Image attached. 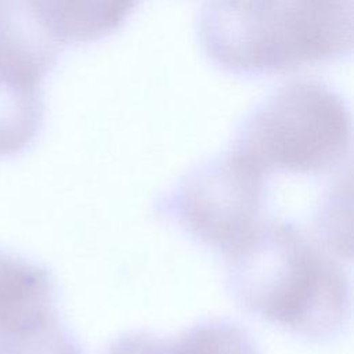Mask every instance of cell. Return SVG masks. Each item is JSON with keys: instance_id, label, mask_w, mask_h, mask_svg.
Wrapping results in <instances>:
<instances>
[{"instance_id": "6da1fadb", "label": "cell", "mask_w": 354, "mask_h": 354, "mask_svg": "<svg viewBox=\"0 0 354 354\" xmlns=\"http://www.w3.org/2000/svg\"><path fill=\"white\" fill-rule=\"evenodd\" d=\"M227 259V286L253 317L313 342L342 333L351 315L343 260L289 220H263Z\"/></svg>"}, {"instance_id": "7a4b0ae2", "label": "cell", "mask_w": 354, "mask_h": 354, "mask_svg": "<svg viewBox=\"0 0 354 354\" xmlns=\"http://www.w3.org/2000/svg\"><path fill=\"white\" fill-rule=\"evenodd\" d=\"M196 33L227 73L282 75L351 54L353 0H206Z\"/></svg>"}, {"instance_id": "3957f363", "label": "cell", "mask_w": 354, "mask_h": 354, "mask_svg": "<svg viewBox=\"0 0 354 354\" xmlns=\"http://www.w3.org/2000/svg\"><path fill=\"white\" fill-rule=\"evenodd\" d=\"M351 142V112L343 97L324 82L299 79L259 101L236 126L228 149L267 177H311L340 170Z\"/></svg>"}, {"instance_id": "277c9868", "label": "cell", "mask_w": 354, "mask_h": 354, "mask_svg": "<svg viewBox=\"0 0 354 354\" xmlns=\"http://www.w3.org/2000/svg\"><path fill=\"white\" fill-rule=\"evenodd\" d=\"M267 176L228 149L187 174L156 202V213L202 246L228 256L263 223Z\"/></svg>"}, {"instance_id": "5b68a950", "label": "cell", "mask_w": 354, "mask_h": 354, "mask_svg": "<svg viewBox=\"0 0 354 354\" xmlns=\"http://www.w3.org/2000/svg\"><path fill=\"white\" fill-rule=\"evenodd\" d=\"M102 354H260L253 337L236 322L201 321L174 337L133 330L113 339Z\"/></svg>"}, {"instance_id": "8992f818", "label": "cell", "mask_w": 354, "mask_h": 354, "mask_svg": "<svg viewBox=\"0 0 354 354\" xmlns=\"http://www.w3.org/2000/svg\"><path fill=\"white\" fill-rule=\"evenodd\" d=\"M141 0H29L47 33L61 48L101 40L118 30Z\"/></svg>"}, {"instance_id": "52a82bcc", "label": "cell", "mask_w": 354, "mask_h": 354, "mask_svg": "<svg viewBox=\"0 0 354 354\" xmlns=\"http://www.w3.org/2000/svg\"><path fill=\"white\" fill-rule=\"evenodd\" d=\"M57 317V289L48 270L0 250V328L33 326Z\"/></svg>"}, {"instance_id": "ba28073f", "label": "cell", "mask_w": 354, "mask_h": 354, "mask_svg": "<svg viewBox=\"0 0 354 354\" xmlns=\"http://www.w3.org/2000/svg\"><path fill=\"white\" fill-rule=\"evenodd\" d=\"M44 116L40 83L0 73V158L26 149Z\"/></svg>"}, {"instance_id": "9c48e42d", "label": "cell", "mask_w": 354, "mask_h": 354, "mask_svg": "<svg viewBox=\"0 0 354 354\" xmlns=\"http://www.w3.org/2000/svg\"><path fill=\"white\" fill-rule=\"evenodd\" d=\"M330 188L315 216L317 238L337 257L350 259V183Z\"/></svg>"}]
</instances>
